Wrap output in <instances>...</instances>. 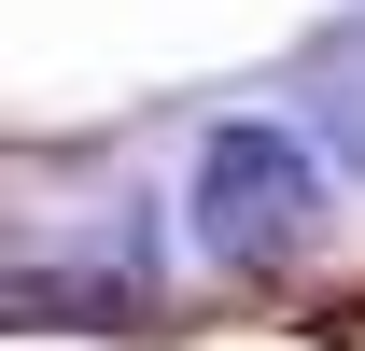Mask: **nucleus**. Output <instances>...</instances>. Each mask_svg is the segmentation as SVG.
<instances>
[{
	"label": "nucleus",
	"instance_id": "f03ea898",
	"mask_svg": "<svg viewBox=\"0 0 365 351\" xmlns=\"http://www.w3.org/2000/svg\"><path fill=\"white\" fill-rule=\"evenodd\" d=\"M309 127L365 169V29H323L309 43Z\"/></svg>",
	"mask_w": 365,
	"mask_h": 351
},
{
	"label": "nucleus",
	"instance_id": "f257e3e1",
	"mask_svg": "<svg viewBox=\"0 0 365 351\" xmlns=\"http://www.w3.org/2000/svg\"><path fill=\"white\" fill-rule=\"evenodd\" d=\"M197 239L211 267H295L323 239V183H309V141L295 127H211L197 141Z\"/></svg>",
	"mask_w": 365,
	"mask_h": 351
}]
</instances>
